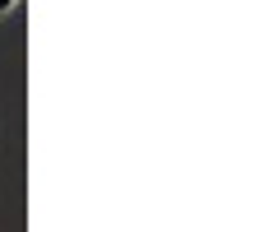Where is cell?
Returning a JSON list of instances; mask_svg holds the SVG:
<instances>
[{"label":"cell","mask_w":255,"mask_h":232,"mask_svg":"<svg viewBox=\"0 0 255 232\" xmlns=\"http://www.w3.org/2000/svg\"><path fill=\"white\" fill-rule=\"evenodd\" d=\"M19 9V0H0V19H5V14H14Z\"/></svg>","instance_id":"cell-1"}]
</instances>
